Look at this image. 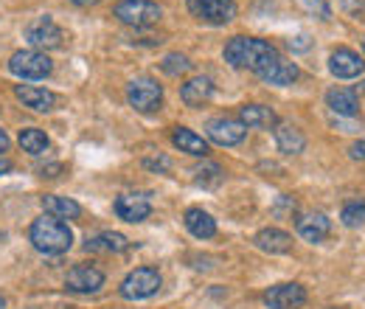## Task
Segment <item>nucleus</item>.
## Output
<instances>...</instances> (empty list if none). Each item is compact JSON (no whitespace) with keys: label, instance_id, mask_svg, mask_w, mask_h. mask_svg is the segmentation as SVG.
Instances as JSON below:
<instances>
[{"label":"nucleus","instance_id":"obj_1","mask_svg":"<svg viewBox=\"0 0 365 309\" xmlns=\"http://www.w3.org/2000/svg\"><path fill=\"white\" fill-rule=\"evenodd\" d=\"M278 51L264 40H256V37H233L225 45V62H230L233 68H247L253 74H267L278 62Z\"/></svg>","mask_w":365,"mask_h":309},{"label":"nucleus","instance_id":"obj_2","mask_svg":"<svg viewBox=\"0 0 365 309\" xmlns=\"http://www.w3.org/2000/svg\"><path fill=\"white\" fill-rule=\"evenodd\" d=\"M29 239H31V245H34L40 253H46V256H59V253H65V250L71 248L73 233H71V228H68L65 220H56V217L46 214V217L31 222Z\"/></svg>","mask_w":365,"mask_h":309},{"label":"nucleus","instance_id":"obj_3","mask_svg":"<svg viewBox=\"0 0 365 309\" xmlns=\"http://www.w3.org/2000/svg\"><path fill=\"white\" fill-rule=\"evenodd\" d=\"M113 11L124 26H135V29L155 26L163 17V9L152 0H118Z\"/></svg>","mask_w":365,"mask_h":309},{"label":"nucleus","instance_id":"obj_4","mask_svg":"<svg viewBox=\"0 0 365 309\" xmlns=\"http://www.w3.org/2000/svg\"><path fill=\"white\" fill-rule=\"evenodd\" d=\"M51 59H48L46 51H17L11 59H9V71L17 76V79H46L51 74Z\"/></svg>","mask_w":365,"mask_h":309},{"label":"nucleus","instance_id":"obj_5","mask_svg":"<svg viewBox=\"0 0 365 309\" xmlns=\"http://www.w3.org/2000/svg\"><path fill=\"white\" fill-rule=\"evenodd\" d=\"M160 290V273L155 267H138L121 281V295L127 301H143L152 298Z\"/></svg>","mask_w":365,"mask_h":309},{"label":"nucleus","instance_id":"obj_6","mask_svg":"<svg viewBox=\"0 0 365 309\" xmlns=\"http://www.w3.org/2000/svg\"><path fill=\"white\" fill-rule=\"evenodd\" d=\"M127 101L138 113H155L163 104V88L152 76H138L127 85Z\"/></svg>","mask_w":365,"mask_h":309},{"label":"nucleus","instance_id":"obj_7","mask_svg":"<svg viewBox=\"0 0 365 309\" xmlns=\"http://www.w3.org/2000/svg\"><path fill=\"white\" fill-rule=\"evenodd\" d=\"M188 11L208 26H225L236 17V3L233 0H188Z\"/></svg>","mask_w":365,"mask_h":309},{"label":"nucleus","instance_id":"obj_8","mask_svg":"<svg viewBox=\"0 0 365 309\" xmlns=\"http://www.w3.org/2000/svg\"><path fill=\"white\" fill-rule=\"evenodd\" d=\"M26 40L31 43L34 51L59 48V45H62V29H59L51 17H37L34 23H29V29H26Z\"/></svg>","mask_w":365,"mask_h":309},{"label":"nucleus","instance_id":"obj_9","mask_svg":"<svg viewBox=\"0 0 365 309\" xmlns=\"http://www.w3.org/2000/svg\"><path fill=\"white\" fill-rule=\"evenodd\" d=\"M264 304L270 309H301L307 304V290L295 281L275 284L264 293Z\"/></svg>","mask_w":365,"mask_h":309},{"label":"nucleus","instance_id":"obj_10","mask_svg":"<svg viewBox=\"0 0 365 309\" xmlns=\"http://www.w3.org/2000/svg\"><path fill=\"white\" fill-rule=\"evenodd\" d=\"M205 133H208V138H211L214 143H220V146H236V143L245 141L247 127H245L242 121H236V118L220 116V118H211V121L205 124Z\"/></svg>","mask_w":365,"mask_h":309},{"label":"nucleus","instance_id":"obj_11","mask_svg":"<svg viewBox=\"0 0 365 309\" xmlns=\"http://www.w3.org/2000/svg\"><path fill=\"white\" fill-rule=\"evenodd\" d=\"M329 71L337 76V79H354L365 71V62L360 54H354L351 48H337L331 51L329 56Z\"/></svg>","mask_w":365,"mask_h":309},{"label":"nucleus","instance_id":"obj_12","mask_svg":"<svg viewBox=\"0 0 365 309\" xmlns=\"http://www.w3.org/2000/svg\"><path fill=\"white\" fill-rule=\"evenodd\" d=\"M101 284H104V273L93 265H76L65 278V287L71 293H98Z\"/></svg>","mask_w":365,"mask_h":309},{"label":"nucleus","instance_id":"obj_13","mask_svg":"<svg viewBox=\"0 0 365 309\" xmlns=\"http://www.w3.org/2000/svg\"><path fill=\"white\" fill-rule=\"evenodd\" d=\"M295 231H298L301 239L318 245V242H323L331 233V220L326 214H320V211H315V214H301L295 220Z\"/></svg>","mask_w":365,"mask_h":309},{"label":"nucleus","instance_id":"obj_14","mask_svg":"<svg viewBox=\"0 0 365 309\" xmlns=\"http://www.w3.org/2000/svg\"><path fill=\"white\" fill-rule=\"evenodd\" d=\"M115 214L124 222H143L152 214V203L146 194H121L115 200Z\"/></svg>","mask_w":365,"mask_h":309},{"label":"nucleus","instance_id":"obj_15","mask_svg":"<svg viewBox=\"0 0 365 309\" xmlns=\"http://www.w3.org/2000/svg\"><path fill=\"white\" fill-rule=\"evenodd\" d=\"M326 104L340 118H354L360 113V96L349 88H331L326 93Z\"/></svg>","mask_w":365,"mask_h":309},{"label":"nucleus","instance_id":"obj_16","mask_svg":"<svg viewBox=\"0 0 365 309\" xmlns=\"http://www.w3.org/2000/svg\"><path fill=\"white\" fill-rule=\"evenodd\" d=\"M239 121L253 130H270L278 124V116L264 104H245V107H239Z\"/></svg>","mask_w":365,"mask_h":309},{"label":"nucleus","instance_id":"obj_17","mask_svg":"<svg viewBox=\"0 0 365 309\" xmlns=\"http://www.w3.org/2000/svg\"><path fill=\"white\" fill-rule=\"evenodd\" d=\"M253 242L264 253H289V248H292V236L287 231H281V228H264V231H259Z\"/></svg>","mask_w":365,"mask_h":309},{"label":"nucleus","instance_id":"obj_18","mask_svg":"<svg viewBox=\"0 0 365 309\" xmlns=\"http://www.w3.org/2000/svg\"><path fill=\"white\" fill-rule=\"evenodd\" d=\"M14 93H17V98H20L26 107H31V110H37V113H48V110H53V104H56V96L46 88L20 85Z\"/></svg>","mask_w":365,"mask_h":309},{"label":"nucleus","instance_id":"obj_19","mask_svg":"<svg viewBox=\"0 0 365 309\" xmlns=\"http://www.w3.org/2000/svg\"><path fill=\"white\" fill-rule=\"evenodd\" d=\"M182 222H185L188 233L197 236V239H211L217 233V222H214V217L208 211H202V208H188Z\"/></svg>","mask_w":365,"mask_h":309},{"label":"nucleus","instance_id":"obj_20","mask_svg":"<svg viewBox=\"0 0 365 309\" xmlns=\"http://www.w3.org/2000/svg\"><path fill=\"white\" fill-rule=\"evenodd\" d=\"M43 208L46 214L56 217V220H76L82 214V206L71 197H56V194H46L43 197Z\"/></svg>","mask_w":365,"mask_h":309},{"label":"nucleus","instance_id":"obj_21","mask_svg":"<svg viewBox=\"0 0 365 309\" xmlns=\"http://www.w3.org/2000/svg\"><path fill=\"white\" fill-rule=\"evenodd\" d=\"M275 143H278V149L284 155H298V152H304L307 138H304L301 130H295L292 124H275Z\"/></svg>","mask_w":365,"mask_h":309},{"label":"nucleus","instance_id":"obj_22","mask_svg":"<svg viewBox=\"0 0 365 309\" xmlns=\"http://www.w3.org/2000/svg\"><path fill=\"white\" fill-rule=\"evenodd\" d=\"M211 93H214L211 79H205V76H194V79H188V82L180 88V98L188 104V107H200L202 101L211 98Z\"/></svg>","mask_w":365,"mask_h":309},{"label":"nucleus","instance_id":"obj_23","mask_svg":"<svg viewBox=\"0 0 365 309\" xmlns=\"http://www.w3.org/2000/svg\"><path fill=\"white\" fill-rule=\"evenodd\" d=\"M172 141H175V146H180V152H188V155H194V158H205V155H208V143L202 141V135L191 133V130H185V127H175Z\"/></svg>","mask_w":365,"mask_h":309},{"label":"nucleus","instance_id":"obj_24","mask_svg":"<svg viewBox=\"0 0 365 309\" xmlns=\"http://www.w3.org/2000/svg\"><path fill=\"white\" fill-rule=\"evenodd\" d=\"M85 248L93 250V253H98V250H104V253H121V250H127V248H130V242H127V236H124V233L104 231V233H98L96 239H88V245H85Z\"/></svg>","mask_w":365,"mask_h":309},{"label":"nucleus","instance_id":"obj_25","mask_svg":"<svg viewBox=\"0 0 365 309\" xmlns=\"http://www.w3.org/2000/svg\"><path fill=\"white\" fill-rule=\"evenodd\" d=\"M298 76H301L298 65H295V62H287V59H278V62H275L267 74H262V79H264L267 85H278V88L292 85Z\"/></svg>","mask_w":365,"mask_h":309},{"label":"nucleus","instance_id":"obj_26","mask_svg":"<svg viewBox=\"0 0 365 309\" xmlns=\"http://www.w3.org/2000/svg\"><path fill=\"white\" fill-rule=\"evenodd\" d=\"M20 146L26 152H31V155H43V152H48L51 141H48V135L43 130L29 127V130H20Z\"/></svg>","mask_w":365,"mask_h":309},{"label":"nucleus","instance_id":"obj_27","mask_svg":"<svg viewBox=\"0 0 365 309\" xmlns=\"http://www.w3.org/2000/svg\"><path fill=\"white\" fill-rule=\"evenodd\" d=\"M340 220L346 228H360L365 222V203L363 200H354V203H346L343 211H340Z\"/></svg>","mask_w":365,"mask_h":309},{"label":"nucleus","instance_id":"obj_28","mask_svg":"<svg viewBox=\"0 0 365 309\" xmlns=\"http://www.w3.org/2000/svg\"><path fill=\"white\" fill-rule=\"evenodd\" d=\"M194 180H197L200 186H217V183L222 180V169H220L217 163H202V166L194 169Z\"/></svg>","mask_w":365,"mask_h":309},{"label":"nucleus","instance_id":"obj_29","mask_svg":"<svg viewBox=\"0 0 365 309\" xmlns=\"http://www.w3.org/2000/svg\"><path fill=\"white\" fill-rule=\"evenodd\" d=\"M160 68H163V74H169V76H180V74H185V71L191 68V62H188L182 54H169V56H163Z\"/></svg>","mask_w":365,"mask_h":309},{"label":"nucleus","instance_id":"obj_30","mask_svg":"<svg viewBox=\"0 0 365 309\" xmlns=\"http://www.w3.org/2000/svg\"><path fill=\"white\" fill-rule=\"evenodd\" d=\"M301 6H304L307 11H318L320 20H329V14H331V11H329V6H326V3H320V0H301Z\"/></svg>","mask_w":365,"mask_h":309},{"label":"nucleus","instance_id":"obj_31","mask_svg":"<svg viewBox=\"0 0 365 309\" xmlns=\"http://www.w3.org/2000/svg\"><path fill=\"white\" fill-rule=\"evenodd\" d=\"M309 37H307V34H298V37H292V40H289V48H292V51H309Z\"/></svg>","mask_w":365,"mask_h":309},{"label":"nucleus","instance_id":"obj_32","mask_svg":"<svg viewBox=\"0 0 365 309\" xmlns=\"http://www.w3.org/2000/svg\"><path fill=\"white\" fill-rule=\"evenodd\" d=\"M343 9H346V11H351V14H363L365 0H343Z\"/></svg>","mask_w":365,"mask_h":309},{"label":"nucleus","instance_id":"obj_33","mask_svg":"<svg viewBox=\"0 0 365 309\" xmlns=\"http://www.w3.org/2000/svg\"><path fill=\"white\" fill-rule=\"evenodd\" d=\"M349 152H351V158H354V161H365V141L351 143V149H349Z\"/></svg>","mask_w":365,"mask_h":309},{"label":"nucleus","instance_id":"obj_34","mask_svg":"<svg viewBox=\"0 0 365 309\" xmlns=\"http://www.w3.org/2000/svg\"><path fill=\"white\" fill-rule=\"evenodd\" d=\"M6 149H9V135H6L3 130H0V155H3Z\"/></svg>","mask_w":365,"mask_h":309},{"label":"nucleus","instance_id":"obj_35","mask_svg":"<svg viewBox=\"0 0 365 309\" xmlns=\"http://www.w3.org/2000/svg\"><path fill=\"white\" fill-rule=\"evenodd\" d=\"M9 169H11V166H9V163H6V161H0V175H6V172H9Z\"/></svg>","mask_w":365,"mask_h":309},{"label":"nucleus","instance_id":"obj_36","mask_svg":"<svg viewBox=\"0 0 365 309\" xmlns=\"http://www.w3.org/2000/svg\"><path fill=\"white\" fill-rule=\"evenodd\" d=\"M73 3H79V6H91V3H98V0H73Z\"/></svg>","mask_w":365,"mask_h":309},{"label":"nucleus","instance_id":"obj_37","mask_svg":"<svg viewBox=\"0 0 365 309\" xmlns=\"http://www.w3.org/2000/svg\"><path fill=\"white\" fill-rule=\"evenodd\" d=\"M0 309H6V298H0Z\"/></svg>","mask_w":365,"mask_h":309},{"label":"nucleus","instance_id":"obj_38","mask_svg":"<svg viewBox=\"0 0 365 309\" xmlns=\"http://www.w3.org/2000/svg\"><path fill=\"white\" fill-rule=\"evenodd\" d=\"M360 90H363V93H365V82H363V85H360Z\"/></svg>","mask_w":365,"mask_h":309},{"label":"nucleus","instance_id":"obj_39","mask_svg":"<svg viewBox=\"0 0 365 309\" xmlns=\"http://www.w3.org/2000/svg\"><path fill=\"white\" fill-rule=\"evenodd\" d=\"M363 51H365V40H363Z\"/></svg>","mask_w":365,"mask_h":309},{"label":"nucleus","instance_id":"obj_40","mask_svg":"<svg viewBox=\"0 0 365 309\" xmlns=\"http://www.w3.org/2000/svg\"><path fill=\"white\" fill-rule=\"evenodd\" d=\"M331 309H340V307H331Z\"/></svg>","mask_w":365,"mask_h":309}]
</instances>
